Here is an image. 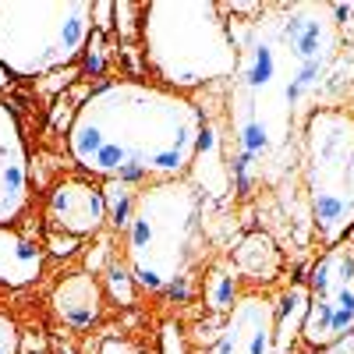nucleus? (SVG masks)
<instances>
[{
    "label": "nucleus",
    "mask_w": 354,
    "mask_h": 354,
    "mask_svg": "<svg viewBox=\"0 0 354 354\" xmlns=\"http://www.w3.org/2000/svg\"><path fill=\"white\" fill-rule=\"evenodd\" d=\"M46 223L53 234H68L71 241H85L110 223L103 185L85 174L61 177L46 192Z\"/></svg>",
    "instance_id": "obj_8"
},
{
    "label": "nucleus",
    "mask_w": 354,
    "mask_h": 354,
    "mask_svg": "<svg viewBox=\"0 0 354 354\" xmlns=\"http://www.w3.org/2000/svg\"><path fill=\"white\" fill-rule=\"evenodd\" d=\"M138 43L153 82L192 96L238 75L241 46L216 0H153L138 8Z\"/></svg>",
    "instance_id": "obj_3"
},
{
    "label": "nucleus",
    "mask_w": 354,
    "mask_h": 354,
    "mask_svg": "<svg viewBox=\"0 0 354 354\" xmlns=\"http://www.w3.org/2000/svg\"><path fill=\"white\" fill-rule=\"evenodd\" d=\"M121 248L142 294H177L205 252V195L188 177L142 188Z\"/></svg>",
    "instance_id": "obj_4"
},
{
    "label": "nucleus",
    "mask_w": 354,
    "mask_h": 354,
    "mask_svg": "<svg viewBox=\"0 0 354 354\" xmlns=\"http://www.w3.org/2000/svg\"><path fill=\"white\" fill-rule=\"evenodd\" d=\"M50 308H53L57 322H64L68 330H78V333L93 330L106 312V290H103L96 273L75 270V273H68L53 283Z\"/></svg>",
    "instance_id": "obj_11"
},
{
    "label": "nucleus",
    "mask_w": 354,
    "mask_h": 354,
    "mask_svg": "<svg viewBox=\"0 0 354 354\" xmlns=\"http://www.w3.org/2000/svg\"><path fill=\"white\" fill-rule=\"evenodd\" d=\"M234 270L248 280H259V283H270L283 273V252L277 248V241L262 230H252L238 241L234 248Z\"/></svg>",
    "instance_id": "obj_13"
},
{
    "label": "nucleus",
    "mask_w": 354,
    "mask_h": 354,
    "mask_svg": "<svg viewBox=\"0 0 354 354\" xmlns=\"http://www.w3.org/2000/svg\"><path fill=\"white\" fill-rule=\"evenodd\" d=\"M103 195H106V216H110V223H113L117 230H124L128 220H131V209H135L138 192H135L131 185H106Z\"/></svg>",
    "instance_id": "obj_16"
},
{
    "label": "nucleus",
    "mask_w": 354,
    "mask_h": 354,
    "mask_svg": "<svg viewBox=\"0 0 354 354\" xmlns=\"http://www.w3.org/2000/svg\"><path fill=\"white\" fill-rule=\"evenodd\" d=\"M298 167L308 216L322 245H337L354 230V110L330 103L308 113L298 138Z\"/></svg>",
    "instance_id": "obj_5"
},
{
    "label": "nucleus",
    "mask_w": 354,
    "mask_h": 354,
    "mask_svg": "<svg viewBox=\"0 0 354 354\" xmlns=\"http://www.w3.org/2000/svg\"><path fill=\"white\" fill-rule=\"evenodd\" d=\"M308 312L301 340L330 351L354 337V238H344L322 252L308 273Z\"/></svg>",
    "instance_id": "obj_7"
},
{
    "label": "nucleus",
    "mask_w": 354,
    "mask_h": 354,
    "mask_svg": "<svg viewBox=\"0 0 354 354\" xmlns=\"http://www.w3.org/2000/svg\"><path fill=\"white\" fill-rule=\"evenodd\" d=\"M88 0H0V68L36 82L71 68L93 36Z\"/></svg>",
    "instance_id": "obj_6"
},
{
    "label": "nucleus",
    "mask_w": 354,
    "mask_h": 354,
    "mask_svg": "<svg viewBox=\"0 0 354 354\" xmlns=\"http://www.w3.org/2000/svg\"><path fill=\"white\" fill-rule=\"evenodd\" d=\"M238 277L234 270H216L209 280H205V305L216 312H230V305L238 301Z\"/></svg>",
    "instance_id": "obj_15"
},
{
    "label": "nucleus",
    "mask_w": 354,
    "mask_h": 354,
    "mask_svg": "<svg viewBox=\"0 0 354 354\" xmlns=\"http://www.w3.org/2000/svg\"><path fill=\"white\" fill-rule=\"evenodd\" d=\"M305 312H308V290H305V283L287 287L280 294V305H277V354H283L294 340L301 337Z\"/></svg>",
    "instance_id": "obj_14"
},
{
    "label": "nucleus",
    "mask_w": 354,
    "mask_h": 354,
    "mask_svg": "<svg viewBox=\"0 0 354 354\" xmlns=\"http://www.w3.org/2000/svg\"><path fill=\"white\" fill-rule=\"evenodd\" d=\"M43 245L25 238L18 227H0V287L21 290L43 277Z\"/></svg>",
    "instance_id": "obj_12"
},
{
    "label": "nucleus",
    "mask_w": 354,
    "mask_h": 354,
    "mask_svg": "<svg viewBox=\"0 0 354 354\" xmlns=\"http://www.w3.org/2000/svg\"><path fill=\"white\" fill-rule=\"evenodd\" d=\"M351 110H354V106H351Z\"/></svg>",
    "instance_id": "obj_21"
},
{
    "label": "nucleus",
    "mask_w": 354,
    "mask_h": 354,
    "mask_svg": "<svg viewBox=\"0 0 354 354\" xmlns=\"http://www.w3.org/2000/svg\"><path fill=\"white\" fill-rule=\"evenodd\" d=\"M160 354H185V337L177 330V322H163L160 326Z\"/></svg>",
    "instance_id": "obj_19"
},
{
    "label": "nucleus",
    "mask_w": 354,
    "mask_h": 354,
    "mask_svg": "<svg viewBox=\"0 0 354 354\" xmlns=\"http://www.w3.org/2000/svg\"><path fill=\"white\" fill-rule=\"evenodd\" d=\"M0 354H21V326L8 312H0Z\"/></svg>",
    "instance_id": "obj_18"
},
{
    "label": "nucleus",
    "mask_w": 354,
    "mask_h": 354,
    "mask_svg": "<svg viewBox=\"0 0 354 354\" xmlns=\"http://www.w3.org/2000/svg\"><path fill=\"white\" fill-rule=\"evenodd\" d=\"M64 354H71V351H64Z\"/></svg>",
    "instance_id": "obj_20"
},
{
    "label": "nucleus",
    "mask_w": 354,
    "mask_h": 354,
    "mask_svg": "<svg viewBox=\"0 0 354 354\" xmlns=\"http://www.w3.org/2000/svg\"><path fill=\"white\" fill-rule=\"evenodd\" d=\"M93 354H149V351H145V344H138L128 333H106V337L96 340Z\"/></svg>",
    "instance_id": "obj_17"
},
{
    "label": "nucleus",
    "mask_w": 354,
    "mask_h": 354,
    "mask_svg": "<svg viewBox=\"0 0 354 354\" xmlns=\"http://www.w3.org/2000/svg\"><path fill=\"white\" fill-rule=\"evenodd\" d=\"M241 46L227 93V131L234 142L230 177H277L298 160L308 113L330 106L347 61L344 25L333 4H277L255 21H230Z\"/></svg>",
    "instance_id": "obj_1"
},
{
    "label": "nucleus",
    "mask_w": 354,
    "mask_h": 354,
    "mask_svg": "<svg viewBox=\"0 0 354 354\" xmlns=\"http://www.w3.org/2000/svg\"><path fill=\"white\" fill-rule=\"evenodd\" d=\"M205 110L153 78H113L88 93L68 124V153L75 167L103 185L149 188L188 177Z\"/></svg>",
    "instance_id": "obj_2"
},
{
    "label": "nucleus",
    "mask_w": 354,
    "mask_h": 354,
    "mask_svg": "<svg viewBox=\"0 0 354 354\" xmlns=\"http://www.w3.org/2000/svg\"><path fill=\"white\" fill-rule=\"evenodd\" d=\"M28 145L11 103L0 100V227H15V220L28 209L32 185H28Z\"/></svg>",
    "instance_id": "obj_10"
},
{
    "label": "nucleus",
    "mask_w": 354,
    "mask_h": 354,
    "mask_svg": "<svg viewBox=\"0 0 354 354\" xmlns=\"http://www.w3.org/2000/svg\"><path fill=\"white\" fill-rule=\"evenodd\" d=\"M205 354H277V301L255 290L241 294Z\"/></svg>",
    "instance_id": "obj_9"
}]
</instances>
